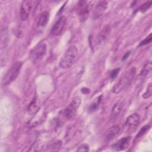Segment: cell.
<instances>
[{
  "mask_svg": "<svg viewBox=\"0 0 152 152\" xmlns=\"http://www.w3.org/2000/svg\"><path fill=\"white\" fill-rule=\"evenodd\" d=\"M78 56V50L77 46H71L65 51L59 61V66L66 69L72 66L75 62Z\"/></svg>",
  "mask_w": 152,
  "mask_h": 152,
  "instance_id": "obj_1",
  "label": "cell"
},
{
  "mask_svg": "<svg viewBox=\"0 0 152 152\" xmlns=\"http://www.w3.org/2000/svg\"><path fill=\"white\" fill-rule=\"evenodd\" d=\"M135 73L136 69L134 67H132L126 71L113 86V92L118 94L126 88L132 81Z\"/></svg>",
  "mask_w": 152,
  "mask_h": 152,
  "instance_id": "obj_2",
  "label": "cell"
},
{
  "mask_svg": "<svg viewBox=\"0 0 152 152\" xmlns=\"http://www.w3.org/2000/svg\"><path fill=\"white\" fill-rule=\"evenodd\" d=\"M22 65L21 61H17L12 65L2 79V84L4 86L9 85L16 80L20 73Z\"/></svg>",
  "mask_w": 152,
  "mask_h": 152,
  "instance_id": "obj_3",
  "label": "cell"
},
{
  "mask_svg": "<svg viewBox=\"0 0 152 152\" xmlns=\"http://www.w3.org/2000/svg\"><path fill=\"white\" fill-rule=\"evenodd\" d=\"M81 103V99L80 97L76 96L74 97L64 110V115L65 118L68 119L72 118L75 115Z\"/></svg>",
  "mask_w": 152,
  "mask_h": 152,
  "instance_id": "obj_4",
  "label": "cell"
},
{
  "mask_svg": "<svg viewBox=\"0 0 152 152\" xmlns=\"http://www.w3.org/2000/svg\"><path fill=\"white\" fill-rule=\"evenodd\" d=\"M47 46L45 43H40L36 45L30 53V58L33 62L42 59L46 54Z\"/></svg>",
  "mask_w": 152,
  "mask_h": 152,
  "instance_id": "obj_5",
  "label": "cell"
},
{
  "mask_svg": "<svg viewBox=\"0 0 152 152\" xmlns=\"http://www.w3.org/2000/svg\"><path fill=\"white\" fill-rule=\"evenodd\" d=\"M77 5V11L78 18L81 22H84L87 20L89 16L90 5L86 1H80Z\"/></svg>",
  "mask_w": 152,
  "mask_h": 152,
  "instance_id": "obj_6",
  "label": "cell"
},
{
  "mask_svg": "<svg viewBox=\"0 0 152 152\" xmlns=\"http://www.w3.org/2000/svg\"><path fill=\"white\" fill-rule=\"evenodd\" d=\"M110 30V26L109 25H106L103 27L94 40V46L96 47L99 48L106 42L109 37Z\"/></svg>",
  "mask_w": 152,
  "mask_h": 152,
  "instance_id": "obj_7",
  "label": "cell"
},
{
  "mask_svg": "<svg viewBox=\"0 0 152 152\" xmlns=\"http://www.w3.org/2000/svg\"><path fill=\"white\" fill-rule=\"evenodd\" d=\"M140 123V116L138 113H134L128 116L125 122V128L128 131H134Z\"/></svg>",
  "mask_w": 152,
  "mask_h": 152,
  "instance_id": "obj_8",
  "label": "cell"
},
{
  "mask_svg": "<svg viewBox=\"0 0 152 152\" xmlns=\"http://www.w3.org/2000/svg\"><path fill=\"white\" fill-rule=\"evenodd\" d=\"M66 23V18L64 15L61 16L52 26L50 31V34L53 36H57L61 34L65 26Z\"/></svg>",
  "mask_w": 152,
  "mask_h": 152,
  "instance_id": "obj_9",
  "label": "cell"
},
{
  "mask_svg": "<svg viewBox=\"0 0 152 152\" xmlns=\"http://www.w3.org/2000/svg\"><path fill=\"white\" fill-rule=\"evenodd\" d=\"M33 1H23L20 6V18L21 20L26 21L30 16L33 7Z\"/></svg>",
  "mask_w": 152,
  "mask_h": 152,
  "instance_id": "obj_10",
  "label": "cell"
},
{
  "mask_svg": "<svg viewBox=\"0 0 152 152\" xmlns=\"http://www.w3.org/2000/svg\"><path fill=\"white\" fill-rule=\"evenodd\" d=\"M107 5H108V1H99L96 4L93 11V18L94 19H97L98 18L101 17L103 14L106 10L107 9Z\"/></svg>",
  "mask_w": 152,
  "mask_h": 152,
  "instance_id": "obj_11",
  "label": "cell"
},
{
  "mask_svg": "<svg viewBox=\"0 0 152 152\" xmlns=\"http://www.w3.org/2000/svg\"><path fill=\"white\" fill-rule=\"evenodd\" d=\"M131 140V137L129 136L122 137L112 144V148L115 151L125 150L128 147Z\"/></svg>",
  "mask_w": 152,
  "mask_h": 152,
  "instance_id": "obj_12",
  "label": "cell"
},
{
  "mask_svg": "<svg viewBox=\"0 0 152 152\" xmlns=\"http://www.w3.org/2000/svg\"><path fill=\"white\" fill-rule=\"evenodd\" d=\"M121 131V128L118 125H114L112 126L107 131L106 134V139L110 140L113 139L117 135H119Z\"/></svg>",
  "mask_w": 152,
  "mask_h": 152,
  "instance_id": "obj_13",
  "label": "cell"
},
{
  "mask_svg": "<svg viewBox=\"0 0 152 152\" xmlns=\"http://www.w3.org/2000/svg\"><path fill=\"white\" fill-rule=\"evenodd\" d=\"M39 109V104L37 101V98L36 97H34L28 106L27 112L30 115H33L35 114L38 111Z\"/></svg>",
  "mask_w": 152,
  "mask_h": 152,
  "instance_id": "obj_14",
  "label": "cell"
},
{
  "mask_svg": "<svg viewBox=\"0 0 152 152\" xmlns=\"http://www.w3.org/2000/svg\"><path fill=\"white\" fill-rule=\"evenodd\" d=\"M102 97H103L102 95H100L94 99V100L91 102V103L89 105V106L88 107V112L93 113L97 110V109L99 108L100 104L102 102Z\"/></svg>",
  "mask_w": 152,
  "mask_h": 152,
  "instance_id": "obj_15",
  "label": "cell"
},
{
  "mask_svg": "<svg viewBox=\"0 0 152 152\" xmlns=\"http://www.w3.org/2000/svg\"><path fill=\"white\" fill-rule=\"evenodd\" d=\"M49 18V15L48 12L43 11L42 12L38 17L37 24L40 27H45L47 23L48 22Z\"/></svg>",
  "mask_w": 152,
  "mask_h": 152,
  "instance_id": "obj_16",
  "label": "cell"
},
{
  "mask_svg": "<svg viewBox=\"0 0 152 152\" xmlns=\"http://www.w3.org/2000/svg\"><path fill=\"white\" fill-rule=\"evenodd\" d=\"M122 110V104L121 103H117L114 104L112 109L111 112V118L113 119H115L117 118L119 115L121 113Z\"/></svg>",
  "mask_w": 152,
  "mask_h": 152,
  "instance_id": "obj_17",
  "label": "cell"
},
{
  "mask_svg": "<svg viewBox=\"0 0 152 152\" xmlns=\"http://www.w3.org/2000/svg\"><path fill=\"white\" fill-rule=\"evenodd\" d=\"M151 61H148L145 64V65L142 68L141 71H140V75L142 77L147 76L151 73Z\"/></svg>",
  "mask_w": 152,
  "mask_h": 152,
  "instance_id": "obj_18",
  "label": "cell"
},
{
  "mask_svg": "<svg viewBox=\"0 0 152 152\" xmlns=\"http://www.w3.org/2000/svg\"><path fill=\"white\" fill-rule=\"evenodd\" d=\"M151 126L150 125H146L145 126H144L143 127H142L141 128V129L140 130V131L138 132V134L136 135V139L139 138L140 137H141L142 136H143L147 132H148L149 131V129H150Z\"/></svg>",
  "mask_w": 152,
  "mask_h": 152,
  "instance_id": "obj_19",
  "label": "cell"
},
{
  "mask_svg": "<svg viewBox=\"0 0 152 152\" xmlns=\"http://www.w3.org/2000/svg\"><path fill=\"white\" fill-rule=\"evenodd\" d=\"M151 4H152V2L151 1H148L145 2V3H144L143 4H142L140 8H139V11L142 12H144L148 10L151 7Z\"/></svg>",
  "mask_w": 152,
  "mask_h": 152,
  "instance_id": "obj_20",
  "label": "cell"
},
{
  "mask_svg": "<svg viewBox=\"0 0 152 152\" xmlns=\"http://www.w3.org/2000/svg\"><path fill=\"white\" fill-rule=\"evenodd\" d=\"M152 40V37H151V33H150L148 36H147L143 40H142L140 44H139V46H144L146 45L147 44H149L151 43Z\"/></svg>",
  "mask_w": 152,
  "mask_h": 152,
  "instance_id": "obj_21",
  "label": "cell"
},
{
  "mask_svg": "<svg viewBox=\"0 0 152 152\" xmlns=\"http://www.w3.org/2000/svg\"><path fill=\"white\" fill-rule=\"evenodd\" d=\"M152 88H151V83H150L149 84V85L147 87V90L145 91V92L142 94V97L144 99H148L150 97H151V90Z\"/></svg>",
  "mask_w": 152,
  "mask_h": 152,
  "instance_id": "obj_22",
  "label": "cell"
},
{
  "mask_svg": "<svg viewBox=\"0 0 152 152\" xmlns=\"http://www.w3.org/2000/svg\"><path fill=\"white\" fill-rule=\"evenodd\" d=\"M61 146V142L59 140L55 141L52 142V144L50 145V147L52 148V150H55V148H56V150H58V148H59Z\"/></svg>",
  "mask_w": 152,
  "mask_h": 152,
  "instance_id": "obj_23",
  "label": "cell"
},
{
  "mask_svg": "<svg viewBox=\"0 0 152 152\" xmlns=\"http://www.w3.org/2000/svg\"><path fill=\"white\" fill-rule=\"evenodd\" d=\"M89 150L88 145L86 144H83L78 147L77 151H88Z\"/></svg>",
  "mask_w": 152,
  "mask_h": 152,
  "instance_id": "obj_24",
  "label": "cell"
},
{
  "mask_svg": "<svg viewBox=\"0 0 152 152\" xmlns=\"http://www.w3.org/2000/svg\"><path fill=\"white\" fill-rule=\"evenodd\" d=\"M119 70H120V68H116V69H115L113 71H112L111 74H110V78L112 79H115L117 77V75L119 72Z\"/></svg>",
  "mask_w": 152,
  "mask_h": 152,
  "instance_id": "obj_25",
  "label": "cell"
},
{
  "mask_svg": "<svg viewBox=\"0 0 152 152\" xmlns=\"http://www.w3.org/2000/svg\"><path fill=\"white\" fill-rule=\"evenodd\" d=\"M129 53H127L126 54V55H125L124 56H123V58H122V60H124V59H125L128 56V55H129Z\"/></svg>",
  "mask_w": 152,
  "mask_h": 152,
  "instance_id": "obj_26",
  "label": "cell"
}]
</instances>
